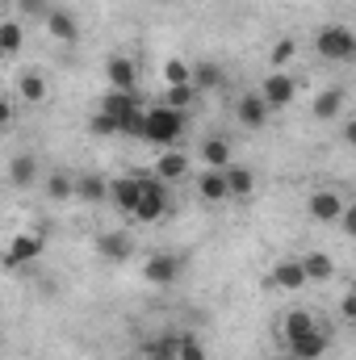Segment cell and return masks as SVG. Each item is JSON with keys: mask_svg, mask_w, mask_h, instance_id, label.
Returning a JSON list of instances; mask_svg holds the SVG:
<instances>
[{"mask_svg": "<svg viewBox=\"0 0 356 360\" xmlns=\"http://www.w3.org/2000/svg\"><path fill=\"white\" fill-rule=\"evenodd\" d=\"M180 134H184V113H180V109H168V105L143 109V143H151V147H172Z\"/></svg>", "mask_w": 356, "mask_h": 360, "instance_id": "6da1fadb", "label": "cell"}, {"mask_svg": "<svg viewBox=\"0 0 356 360\" xmlns=\"http://www.w3.org/2000/svg\"><path fill=\"white\" fill-rule=\"evenodd\" d=\"M314 51H319L323 59H331V63H352V59H356V34H352V25H344V21L323 25V30L314 34Z\"/></svg>", "mask_w": 356, "mask_h": 360, "instance_id": "7a4b0ae2", "label": "cell"}, {"mask_svg": "<svg viewBox=\"0 0 356 360\" xmlns=\"http://www.w3.org/2000/svg\"><path fill=\"white\" fill-rule=\"evenodd\" d=\"M172 201H168V184H160L155 176H139V205H134V222H160L168 218Z\"/></svg>", "mask_w": 356, "mask_h": 360, "instance_id": "3957f363", "label": "cell"}, {"mask_svg": "<svg viewBox=\"0 0 356 360\" xmlns=\"http://www.w3.org/2000/svg\"><path fill=\"white\" fill-rule=\"evenodd\" d=\"M151 176L160 180V184H180V180H193V160H189V151H180V147H164V151L155 155Z\"/></svg>", "mask_w": 356, "mask_h": 360, "instance_id": "277c9868", "label": "cell"}, {"mask_svg": "<svg viewBox=\"0 0 356 360\" xmlns=\"http://www.w3.org/2000/svg\"><path fill=\"white\" fill-rule=\"evenodd\" d=\"M293 96H298V80H293L289 72H272V76H265V84H260V101L268 105V113H272V109H289Z\"/></svg>", "mask_w": 356, "mask_h": 360, "instance_id": "5b68a950", "label": "cell"}, {"mask_svg": "<svg viewBox=\"0 0 356 360\" xmlns=\"http://www.w3.org/2000/svg\"><path fill=\"white\" fill-rule=\"evenodd\" d=\"M180 269H184V256H168V252H155L147 264H143V276L151 285H177Z\"/></svg>", "mask_w": 356, "mask_h": 360, "instance_id": "8992f818", "label": "cell"}, {"mask_svg": "<svg viewBox=\"0 0 356 360\" xmlns=\"http://www.w3.org/2000/svg\"><path fill=\"white\" fill-rule=\"evenodd\" d=\"M105 80H109V89L113 92H134L139 89V68H134V59H126V55H109V63H105Z\"/></svg>", "mask_w": 356, "mask_h": 360, "instance_id": "52a82bcc", "label": "cell"}, {"mask_svg": "<svg viewBox=\"0 0 356 360\" xmlns=\"http://www.w3.org/2000/svg\"><path fill=\"white\" fill-rule=\"evenodd\" d=\"M42 25H46V34H51L55 42H63V46H72V42L80 38V21H76L68 8H55V4H51V13L42 17Z\"/></svg>", "mask_w": 356, "mask_h": 360, "instance_id": "ba28073f", "label": "cell"}, {"mask_svg": "<svg viewBox=\"0 0 356 360\" xmlns=\"http://www.w3.org/2000/svg\"><path fill=\"white\" fill-rule=\"evenodd\" d=\"M306 214H310L314 222H336V218L344 214V197H340L336 188H319V193H310Z\"/></svg>", "mask_w": 356, "mask_h": 360, "instance_id": "9c48e42d", "label": "cell"}, {"mask_svg": "<svg viewBox=\"0 0 356 360\" xmlns=\"http://www.w3.org/2000/svg\"><path fill=\"white\" fill-rule=\"evenodd\" d=\"M222 176H227V197H231V201H248V197H256V172H252L248 164H227Z\"/></svg>", "mask_w": 356, "mask_h": 360, "instance_id": "30bf717a", "label": "cell"}, {"mask_svg": "<svg viewBox=\"0 0 356 360\" xmlns=\"http://www.w3.org/2000/svg\"><path fill=\"white\" fill-rule=\"evenodd\" d=\"M327 331L323 327H310L306 335H298V340H289L285 348H289V356L293 360H323V352H327Z\"/></svg>", "mask_w": 356, "mask_h": 360, "instance_id": "8fae6325", "label": "cell"}, {"mask_svg": "<svg viewBox=\"0 0 356 360\" xmlns=\"http://www.w3.org/2000/svg\"><path fill=\"white\" fill-rule=\"evenodd\" d=\"M17 96H21V105H46V96H51L46 76H42L38 68H25V72H17Z\"/></svg>", "mask_w": 356, "mask_h": 360, "instance_id": "7c38bea8", "label": "cell"}, {"mask_svg": "<svg viewBox=\"0 0 356 360\" xmlns=\"http://www.w3.org/2000/svg\"><path fill=\"white\" fill-rule=\"evenodd\" d=\"M189 84H193V92L222 89V84H227V72H222V63H214V59H197V63H189Z\"/></svg>", "mask_w": 356, "mask_h": 360, "instance_id": "4fadbf2b", "label": "cell"}, {"mask_svg": "<svg viewBox=\"0 0 356 360\" xmlns=\"http://www.w3.org/2000/svg\"><path fill=\"white\" fill-rule=\"evenodd\" d=\"M235 117H239V126H248V130H265L268 126V105L260 101V92H243V96L235 101Z\"/></svg>", "mask_w": 356, "mask_h": 360, "instance_id": "5bb4252c", "label": "cell"}, {"mask_svg": "<svg viewBox=\"0 0 356 360\" xmlns=\"http://www.w3.org/2000/svg\"><path fill=\"white\" fill-rule=\"evenodd\" d=\"M42 248H46L42 235H34V231H17V235L8 239V256H4V260H8V264H30V260L42 256Z\"/></svg>", "mask_w": 356, "mask_h": 360, "instance_id": "9a60e30c", "label": "cell"}, {"mask_svg": "<svg viewBox=\"0 0 356 360\" xmlns=\"http://www.w3.org/2000/svg\"><path fill=\"white\" fill-rule=\"evenodd\" d=\"M193 184H197V197H201L205 205H222V201H231V197H227V176H222V168H205V172H197Z\"/></svg>", "mask_w": 356, "mask_h": 360, "instance_id": "2e32d148", "label": "cell"}, {"mask_svg": "<svg viewBox=\"0 0 356 360\" xmlns=\"http://www.w3.org/2000/svg\"><path fill=\"white\" fill-rule=\"evenodd\" d=\"M101 113H109V117L122 126L126 117L143 113V105H139V96H134V92H113V89H109L105 96H101Z\"/></svg>", "mask_w": 356, "mask_h": 360, "instance_id": "e0dca14e", "label": "cell"}, {"mask_svg": "<svg viewBox=\"0 0 356 360\" xmlns=\"http://www.w3.org/2000/svg\"><path fill=\"white\" fill-rule=\"evenodd\" d=\"M268 281L276 285V289H285V293H298V289H306L310 281H306V272H302V260H276L272 272H268Z\"/></svg>", "mask_w": 356, "mask_h": 360, "instance_id": "ac0fdd59", "label": "cell"}, {"mask_svg": "<svg viewBox=\"0 0 356 360\" xmlns=\"http://www.w3.org/2000/svg\"><path fill=\"white\" fill-rule=\"evenodd\" d=\"M96 252H101L105 260H130V256H134V239H130L126 231H101V235H96Z\"/></svg>", "mask_w": 356, "mask_h": 360, "instance_id": "d6986e66", "label": "cell"}, {"mask_svg": "<svg viewBox=\"0 0 356 360\" xmlns=\"http://www.w3.org/2000/svg\"><path fill=\"white\" fill-rule=\"evenodd\" d=\"M109 201H113L122 214H134V205H139V176L109 180Z\"/></svg>", "mask_w": 356, "mask_h": 360, "instance_id": "ffe728a7", "label": "cell"}, {"mask_svg": "<svg viewBox=\"0 0 356 360\" xmlns=\"http://www.w3.org/2000/svg\"><path fill=\"white\" fill-rule=\"evenodd\" d=\"M25 42V25L21 17H0V59H13Z\"/></svg>", "mask_w": 356, "mask_h": 360, "instance_id": "44dd1931", "label": "cell"}, {"mask_svg": "<svg viewBox=\"0 0 356 360\" xmlns=\"http://www.w3.org/2000/svg\"><path fill=\"white\" fill-rule=\"evenodd\" d=\"M8 180H13L17 188H30V184H38V155H30V151L13 155V160H8Z\"/></svg>", "mask_w": 356, "mask_h": 360, "instance_id": "7402d4cb", "label": "cell"}, {"mask_svg": "<svg viewBox=\"0 0 356 360\" xmlns=\"http://www.w3.org/2000/svg\"><path fill=\"white\" fill-rule=\"evenodd\" d=\"M344 89H323L319 96H314V117L319 122H331V117H340L344 113Z\"/></svg>", "mask_w": 356, "mask_h": 360, "instance_id": "603a6c76", "label": "cell"}, {"mask_svg": "<svg viewBox=\"0 0 356 360\" xmlns=\"http://www.w3.org/2000/svg\"><path fill=\"white\" fill-rule=\"evenodd\" d=\"M302 272H306V281H331L336 276V260L327 252H306L302 256Z\"/></svg>", "mask_w": 356, "mask_h": 360, "instance_id": "cb8c5ba5", "label": "cell"}, {"mask_svg": "<svg viewBox=\"0 0 356 360\" xmlns=\"http://www.w3.org/2000/svg\"><path fill=\"white\" fill-rule=\"evenodd\" d=\"M310 327H319V323H314V314H310V310H289V314H285V319H281V340H285V344H289V340H298V335H306V331H310Z\"/></svg>", "mask_w": 356, "mask_h": 360, "instance_id": "d4e9b609", "label": "cell"}, {"mask_svg": "<svg viewBox=\"0 0 356 360\" xmlns=\"http://www.w3.org/2000/svg\"><path fill=\"white\" fill-rule=\"evenodd\" d=\"M201 160H205V168H227V164H235L227 139H205V143H201Z\"/></svg>", "mask_w": 356, "mask_h": 360, "instance_id": "484cf974", "label": "cell"}, {"mask_svg": "<svg viewBox=\"0 0 356 360\" xmlns=\"http://www.w3.org/2000/svg\"><path fill=\"white\" fill-rule=\"evenodd\" d=\"M76 197H84V201H109V180L105 176H96V172H89V176H80L76 180Z\"/></svg>", "mask_w": 356, "mask_h": 360, "instance_id": "4316f807", "label": "cell"}, {"mask_svg": "<svg viewBox=\"0 0 356 360\" xmlns=\"http://www.w3.org/2000/svg\"><path fill=\"white\" fill-rule=\"evenodd\" d=\"M293 59H298V42L293 38H276L272 42V72H285Z\"/></svg>", "mask_w": 356, "mask_h": 360, "instance_id": "83f0119b", "label": "cell"}, {"mask_svg": "<svg viewBox=\"0 0 356 360\" xmlns=\"http://www.w3.org/2000/svg\"><path fill=\"white\" fill-rule=\"evenodd\" d=\"M46 197H51V201H68V197H76V180L63 176V172L46 176Z\"/></svg>", "mask_w": 356, "mask_h": 360, "instance_id": "f1b7e54d", "label": "cell"}, {"mask_svg": "<svg viewBox=\"0 0 356 360\" xmlns=\"http://www.w3.org/2000/svg\"><path fill=\"white\" fill-rule=\"evenodd\" d=\"M172 360H210V356H205V348H201L197 335H177V352H172Z\"/></svg>", "mask_w": 356, "mask_h": 360, "instance_id": "f546056e", "label": "cell"}, {"mask_svg": "<svg viewBox=\"0 0 356 360\" xmlns=\"http://www.w3.org/2000/svg\"><path fill=\"white\" fill-rule=\"evenodd\" d=\"M164 80H168V89L189 84V63H184V59H168V63H164ZM189 89H193V84H189Z\"/></svg>", "mask_w": 356, "mask_h": 360, "instance_id": "4dcf8cb0", "label": "cell"}, {"mask_svg": "<svg viewBox=\"0 0 356 360\" xmlns=\"http://www.w3.org/2000/svg\"><path fill=\"white\" fill-rule=\"evenodd\" d=\"M193 96H197V92L189 89V84H180V89H168V92H164V101H160V105H168V109H180V113H184V109L193 105Z\"/></svg>", "mask_w": 356, "mask_h": 360, "instance_id": "1f68e13d", "label": "cell"}, {"mask_svg": "<svg viewBox=\"0 0 356 360\" xmlns=\"http://www.w3.org/2000/svg\"><path fill=\"white\" fill-rule=\"evenodd\" d=\"M172 352H177V335H160L147 344V360H172Z\"/></svg>", "mask_w": 356, "mask_h": 360, "instance_id": "d6a6232c", "label": "cell"}, {"mask_svg": "<svg viewBox=\"0 0 356 360\" xmlns=\"http://www.w3.org/2000/svg\"><path fill=\"white\" fill-rule=\"evenodd\" d=\"M89 134H96V139H109V134H117V122H113L109 113H101V109H96V113L89 117Z\"/></svg>", "mask_w": 356, "mask_h": 360, "instance_id": "836d02e7", "label": "cell"}, {"mask_svg": "<svg viewBox=\"0 0 356 360\" xmlns=\"http://www.w3.org/2000/svg\"><path fill=\"white\" fill-rule=\"evenodd\" d=\"M17 13L21 17H46L51 13V0H17Z\"/></svg>", "mask_w": 356, "mask_h": 360, "instance_id": "e575fe53", "label": "cell"}, {"mask_svg": "<svg viewBox=\"0 0 356 360\" xmlns=\"http://www.w3.org/2000/svg\"><path fill=\"white\" fill-rule=\"evenodd\" d=\"M340 319H344V323H356V293L352 289L340 297Z\"/></svg>", "mask_w": 356, "mask_h": 360, "instance_id": "d590c367", "label": "cell"}, {"mask_svg": "<svg viewBox=\"0 0 356 360\" xmlns=\"http://www.w3.org/2000/svg\"><path fill=\"white\" fill-rule=\"evenodd\" d=\"M13 117H17L13 101H4V96H0V130H4V126H13Z\"/></svg>", "mask_w": 356, "mask_h": 360, "instance_id": "8d00e7d4", "label": "cell"}, {"mask_svg": "<svg viewBox=\"0 0 356 360\" xmlns=\"http://www.w3.org/2000/svg\"><path fill=\"white\" fill-rule=\"evenodd\" d=\"M285 360H293V356H285Z\"/></svg>", "mask_w": 356, "mask_h": 360, "instance_id": "74e56055", "label": "cell"}]
</instances>
